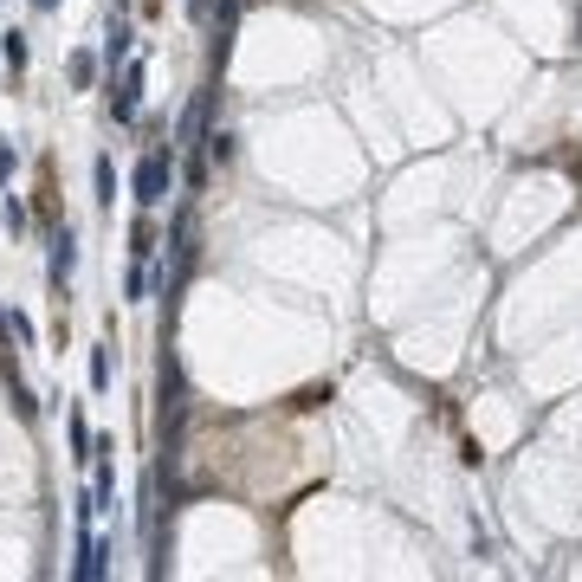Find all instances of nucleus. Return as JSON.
I'll list each match as a JSON object with an SVG mask.
<instances>
[{"label": "nucleus", "mask_w": 582, "mask_h": 582, "mask_svg": "<svg viewBox=\"0 0 582 582\" xmlns=\"http://www.w3.org/2000/svg\"><path fill=\"white\" fill-rule=\"evenodd\" d=\"M130 194H136V207H149V214L169 201V194H175V156H169V149H149V156L136 162Z\"/></svg>", "instance_id": "1"}, {"label": "nucleus", "mask_w": 582, "mask_h": 582, "mask_svg": "<svg viewBox=\"0 0 582 582\" xmlns=\"http://www.w3.org/2000/svg\"><path fill=\"white\" fill-rule=\"evenodd\" d=\"M110 557H117V544H104V537H91V524H78V563H72V576L78 582H97L110 570Z\"/></svg>", "instance_id": "2"}, {"label": "nucleus", "mask_w": 582, "mask_h": 582, "mask_svg": "<svg viewBox=\"0 0 582 582\" xmlns=\"http://www.w3.org/2000/svg\"><path fill=\"white\" fill-rule=\"evenodd\" d=\"M136 110H143V65H123V78L110 85V117L136 123Z\"/></svg>", "instance_id": "3"}, {"label": "nucleus", "mask_w": 582, "mask_h": 582, "mask_svg": "<svg viewBox=\"0 0 582 582\" xmlns=\"http://www.w3.org/2000/svg\"><path fill=\"white\" fill-rule=\"evenodd\" d=\"M104 20H110V39H104V65L117 72V65L130 59V46H136V33H130V7H123V0H110V13H104Z\"/></svg>", "instance_id": "4"}, {"label": "nucleus", "mask_w": 582, "mask_h": 582, "mask_svg": "<svg viewBox=\"0 0 582 582\" xmlns=\"http://www.w3.org/2000/svg\"><path fill=\"white\" fill-rule=\"evenodd\" d=\"M72 266H78V233L59 227V233H52V285L72 279Z\"/></svg>", "instance_id": "5"}, {"label": "nucleus", "mask_w": 582, "mask_h": 582, "mask_svg": "<svg viewBox=\"0 0 582 582\" xmlns=\"http://www.w3.org/2000/svg\"><path fill=\"white\" fill-rule=\"evenodd\" d=\"M65 440H72V460H78V466H91V460H97V434H91L85 414H72V421H65Z\"/></svg>", "instance_id": "6"}, {"label": "nucleus", "mask_w": 582, "mask_h": 582, "mask_svg": "<svg viewBox=\"0 0 582 582\" xmlns=\"http://www.w3.org/2000/svg\"><path fill=\"white\" fill-rule=\"evenodd\" d=\"M0 65H7L13 78L26 72V33H20V26H7V33H0Z\"/></svg>", "instance_id": "7"}, {"label": "nucleus", "mask_w": 582, "mask_h": 582, "mask_svg": "<svg viewBox=\"0 0 582 582\" xmlns=\"http://www.w3.org/2000/svg\"><path fill=\"white\" fill-rule=\"evenodd\" d=\"M201 123H207V97H194L188 117H182V130H175V143H182V149H201Z\"/></svg>", "instance_id": "8"}, {"label": "nucleus", "mask_w": 582, "mask_h": 582, "mask_svg": "<svg viewBox=\"0 0 582 582\" xmlns=\"http://www.w3.org/2000/svg\"><path fill=\"white\" fill-rule=\"evenodd\" d=\"M65 78H72V91H91L97 85V59L91 52H72V59H65Z\"/></svg>", "instance_id": "9"}, {"label": "nucleus", "mask_w": 582, "mask_h": 582, "mask_svg": "<svg viewBox=\"0 0 582 582\" xmlns=\"http://www.w3.org/2000/svg\"><path fill=\"white\" fill-rule=\"evenodd\" d=\"M110 382H117V363H110V350H91V388H97V395H110Z\"/></svg>", "instance_id": "10"}, {"label": "nucleus", "mask_w": 582, "mask_h": 582, "mask_svg": "<svg viewBox=\"0 0 582 582\" xmlns=\"http://www.w3.org/2000/svg\"><path fill=\"white\" fill-rule=\"evenodd\" d=\"M97 207H110V201H117V169H110V156H97Z\"/></svg>", "instance_id": "11"}, {"label": "nucleus", "mask_w": 582, "mask_h": 582, "mask_svg": "<svg viewBox=\"0 0 582 582\" xmlns=\"http://www.w3.org/2000/svg\"><path fill=\"white\" fill-rule=\"evenodd\" d=\"M130 253H136V259H149V253H156V227H149V207H143V220L130 227Z\"/></svg>", "instance_id": "12"}, {"label": "nucleus", "mask_w": 582, "mask_h": 582, "mask_svg": "<svg viewBox=\"0 0 582 582\" xmlns=\"http://www.w3.org/2000/svg\"><path fill=\"white\" fill-rule=\"evenodd\" d=\"M0 227H7L13 240H20V233H26V207L13 201V194H7V201H0Z\"/></svg>", "instance_id": "13"}, {"label": "nucleus", "mask_w": 582, "mask_h": 582, "mask_svg": "<svg viewBox=\"0 0 582 582\" xmlns=\"http://www.w3.org/2000/svg\"><path fill=\"white\" fill-rule=\"evenodd\" d=\"M13 408H20V421H33V414H39V401H33V388H26L20 376H13Z\"/></svg>", "instance_id": "14"}, {"label": "nucleus", "mask_w": 582, "mask_h": 582, "mask_svg": "<svg viewBox=\"0 0 582 582\" xmlns=\"http://www.w3.org/2000/svg\"><path fill=\"white\" fill-rule=\"evenodd\" d=\"M143 291H149V272H143V266H130V279H123V298L143 304Z\"/></svg>", "instance_id": "15"}, {"label": "nucleus", "mask_w": 582, "mask_h": 582, "mask_svg": "<svg viewBox=\"0 0 582 582\" xmlns=\"http://www.w3.org/2000/svg\"><path fill=\"white\" fill-rule=\"evenodd\" d=\"M39 337V330H33V317H26V311H13V343H33Z\"/></svg>", "instance_id": "16"}, {"label": "nucleus", "mask_w": 582, "mask_h": 582, "mask_svg": "<svg viewBox=\"0 0 582 582\" xmlns=\"http://www.w3.org/2000/svg\"><path fill=\"white\" fill-rule=\"evenodd\" d=\"M13 162H20V156H13V143H0V188H7V175H13Z\"/></svg>", "instance_id": "17"}, {"label": "nucleus", "mask_w": 582, "mask_h": 582, "mask_svg": "<svg viewBox=\"0 0 582 582\" xmlns=\"http://www.w3.org/2000/svg\"><path fill=\"white\" fill-rule=\"evenodd\" d=\"M0 343H13V317L7 311H0Z\"/></svg>", "instance_id": "18"}, {"label": "nucleus", "mask_w": 582, "mask_h": 582, "mask_svg": "<svg viewBox=\"0 0 582 582\" xmlns=\"http://www.w3.org/2000/svg\"><path fill=\"white\" fill-rule=\"evenodd\" d=\"M33 7H39V13H52V7H59V0H33Z\"/></svg>", "instance_id": "19"}]
</instances>
